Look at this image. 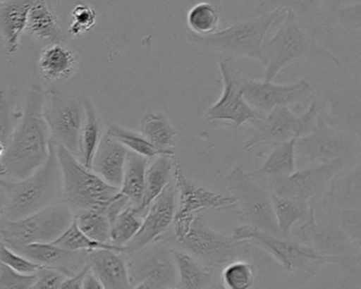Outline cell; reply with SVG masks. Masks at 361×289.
Instances as JSON below:
<instances>
[{
	"mask_svg": "<svg viewBox=\"0 0 361 289\" xmlns=\"http://www.w3.org/2000/svg\"><path fill=\"white\" fill-rule=\"evenodd\" d=\"M46 90L32 84L26 106L16 124L3 156L8 180H22L45 164L49 154V128L43 116Z\"/></svg>",
	"mask_w": 361,
	"mask_h": 289,
	"instance_id": "6da1fadb",
	"label": "cell"
},
{
	"mask_svg": "<svg viewBox=\"0 0 361 289\" xmlns=\"http://www.w3.org/2000/svg\"><path fill=\"white\" fill-rule=\"evenodd\" d=\"M7 197L5 217L18 219L63 202L62 175L56 143L50 140L49 154L43 166L22 180L0 178Z\"/></svg>",
	"mask_w": 361,
	"mask_h": 289,
	"instance_id": "7a4b0ae2",
	"label": "cell"
},
{
	"mask_svg": "<svg viewBox=\"0 0 361 289\" xmlns=\"http://www.w3.org/2000/svg\"><path fill=\"white\" fill-rule=\"evenodd\" d=\"M278 24L274 35L263 43L265 81H274L283 69L300 61H326L341 66L335 54L321 47L300 27L293 12H285Z\"/></svg>",
	"mask_w": 361,
	"mask_h": 289,
	"instance_id": "3957f363",
	"label": "cell"
},
{
	"mask_svg": "<svg viewBox=\"0 0 361 289\" xmlns=\"http://www.w3.org/2000/svg\"><path fill=\"white\" fill-rule=\"evenodd\" d=\"M284 10L276 9L255 18L238 20L212 35L188 33L191 45L208 52L240 56L264 65L263 43L270 29L280 22Z\"/></svg>",
	"mask_w": 361,
	"mask_h": 289,
	"instance_id": "277c9868",
	"label": "cell"
},
{
	"mask_svg": "<svg viewBox=\"0 0 361 289\" xmlns=\"http://www.w3.org/2000/svg\"><path fill=\"white\" fill-rule=\"evenodd\" d=\"M232 236L261 247L289 272H314L319 266L325 264L354 268L355 266L359 267L360 263V257L322 254L308 245L295 242L291 238L274 235L245 223L234 229Z\"/></svg>",
	"mask_w": 361,
	"mask_h": 289,
	"instance_id": "5b68a950",
	"label": "cell"
},
{
	"mask_svg": "<svg viewBox=\"0 0 361 289\" xmlns=\"http://www.w3.org/2000/svg\"><path fill=\"white\" fill-rule=\"evenodd\" d=\"M56 147L62 175L63 202L73 215L86 210L105 212L119 189L84 166L71 152L60 145Z\"/></svg>",
	"mask_w": 361,
	"mask_h": 289,
	"instance_id": "8992f818",
	"label": "cell"
},
{
	"mask_svg": "<svg viewBox=\"0 0 361 289\" xmlns=\"http://www.w3.org/2000/svg\"><path fill=\"white\" fill-rule=\"evenodd\" d=\"M360 159V139L331 125L317 116L314 128L295 142V166L308 168L340 158Z\"/></svg>",
	"mask_w": 361,
	"mask_h": 289,
	"instance_id": "52a82bcc",
	"label": "cell"
},
{
	"mask_svg": "<svg viewBox=\"0 0 361 289\" xmlns=\"http://www.w3.org/2000/svg\"><path fill=\"white\" fill-rule=\"evenodd\" d=\"M73 214L64 202L18 219H0V240L9 247L52 242L71 226Z\"/></svg>",
	"mask_w": 361,
	"mask_h": 289,
	"instance_id": "ba28073f",
	"label": "cell"
},
{
	"mask_svg": "<svg viewBox=\"0 0 361 289\" xmlns=\"http://www.w3.org/2000/svg\"><path fill=\"white\" fill-rule=\"evenodd\" d=\"M176 244L215 271L234 259H250L252 245L214 231L200 216L194 219L188 235Z\"/></svg>",
	"mask_w": 361,
	"mask_h": 289,
	"instance_id": "9c48e42d",
	"label": "cell"
},
{
	"mask_svg": "<svg viewBox=\"0 0 361 289\" xmlns=\"http://www.w3.org/2000/svg\"><path fill=\"white\" fill-rule=\"evenodd\" d=\"M230 195L235 199L236 214L245 225L281 235L272 208L271 193L255 181L243 166H235L226 178Z\"/></svg>",
	"mask_w": 361,
	"mask_h": 289,
	"instance_id": "30bf717a",
	"label": "cell"
},
{
	"mask_svg": "<svg viewBox=\"0 0 361 289\" xmlns=\"http://www.w3.org/2000/svg\"><path fill=\"white\" fill-rule=\"evenodd\" d=\"M172 179L178 200L172 225L174 230L173 238L176 242H181L188 235L196 213L207 209L223 210L232 208L235 204V199L231 195L215 193L190 180L176 160L174 161Z\"/></svg>",
	"mask_w": 361,
	"mask_h": 289,
	"instance_id": "8fae6325",
	"label": "cell"
},
{
	"mask_svg": "<svg viewBox=\"0 0 361 289\" xmlns=\"http://www.w3.org/2000/svg\"><path fill=\"white\" fill-rule=\"evenodd\" d=\"M43 116L51 140L77 157L80 134L85 119L84 98L56 88L46 90Z\"/></svg>",
	"mask_w": 361,
	"mask_h": 289,
	"instance_id": "7c38bea8",
	"label": "cell"
},
{
	"mask_svg": "<svg viewBox=\"0 0 361 289\" xmlns=\"http://www.w3.org/2000/svg\"><path fill=\"white\" fill-rule=\"evenodd\" d=\"M359 160L340 158L329 164L297 168L288 176L268 181V185L271 193L310 202L329 193L334 181L350 170L353 161Z\"/></svg>",
	"mask_w": 361,
	"mask_h": 289,
	"instance_id": "4fadbf2b",
	"label": "cell"
},
{
	"mask_svg": "<svg viewBox=\"0 0 361 289\" xmlns=\"http://www.w3.org/2000/svg\"><path fill=\"white\" fill-rule=\"evenodd\" d=\"M319 113L318 101H312L303 116H297L288 106L272 109L265 117L251 122L253 133L245 143V151H250L262 144H279L310 133Z\"/></svg>",
	"mask_w": 361,
	"mask_h": 289,
	"instance_id": "5bb4252c",
	"label": "cell"
},
{
	"mask_svg": "<svg viewBox=\"0 0 361 289\" xmlns=\"http://www.w3.org/2000/svg\"><path fill=\"white\" fill-rule=\"evenodd\" d=\"M219 66L223 90L221 98L206 111L204 117L207 121L229 122L236 128H240L261 117L243 97L240 88L242 73L234 69L229 60H221Z\"/></svg>",
	"mask_w": 361,
	"mask_h": 289,
	"instance_id": "9a60e30c",
	"label": "cell"
},
{
	"mask_svg": "<svg viewBox=\"0 0 361 289\" xmlns=\"http://www.w3.org/2000/svg\"><path fill=\"white\" fill-rule=\"evenodd\" d=\"M240 88L246 102L262 113L279 106H299L312 94V85L307 80L295 83L276 84L274 81L240 78Z\"/></svg>",
	"mask_w": 361,
	"mask_h": 289,
	"instance_id": "2e32d148",
	"label": "cell"
},
{
	"mask_svg": "<svg viewBox=\"0 0 361 289\" xmlns=\"http://www.w3.org/2000/svg\"><path fill=\"white\" fill-rule=\"evenodd\" d=\"M177 208V191L171 181L145 211L136 235L123 247V253L134 255L153 242L164 240L174 221Z\"/></svg>",
	"mask_w": 361,
	"mask_h": 289,
	"instance_id": "e0dca14e",
	"label": "cell"
},
{
	"mask_svg": "<svg viewBox=\"0 0 361 289\" xmlns=\"http://www.w3.org/2000/svg\"><path fill=\"white\" fill-rule=\"evenodd\" d=\"M300 232L303 240L307 242L306 245L322 254L360 257L359 242L353 240L342 228L335 223H331L327 227H319L314 208L300 228Z\"/></svg>",
	"mask_w": 361,
	"mask_h": 289,
	"instance_id": "ac0fdd59",
	"label": "cell"
},
{
	"mask_svg": "<svg viewBox=\"0 0 361 289\" xmlns=\"http://www.w3.org/2000/svg\"><path fill=\"white\" fill-rule=\"evenodd\" d=\"M30 261L46 267L54 268L66 274L73 276L88 264L90 251H71L58 246L54 242L24 245L11 247Z\"/></svg>",
	"mask_w": 361,
	"mask_h": 289,
	"instance_id": "d6986e66",
	"label": "cell"
},
{
	"mask_svg": "<svg viewBox=\"0 0 361 289\" xmlns=\"http://www.w3.org/2000/svg\"><path fill=\"white\" fill-rule=\"evenodd\" d=\"M88 264L103 288H132L128 265L120 251L109 248L90 251Z\"/></svg>",
	"mask_w": 361,
	"mask_h": 289,
	"instance_id": "ffe728a7",
	"label": "cell"
},
{
	"mask_svg": "<svg viewBox=\"0 0 361 289\" xmlns=\"http://www.w3.org/2000/svg\"><path fill=\"white\" fill-rule=\"evenodd\" d=\"M128 152L119 141L105 133L97 147L90 168L109 185L120 189Z\"/></svg>",
	"mask_w": 361,
	"mask_h": 289,
	"instance_id": "44dd1931",
	"label": "cell"
},
{
	"mask_svg": "<svg viewBox=\"0 0 361 289\" xmlns=\"http://www.w3.org/2000/svg\"><path fill=\"white\" fill-rule=\"evenodd\" d=\"M35 0H0V39L8 54L20 49V37Z\"/></svg>",
	"mask_w": 361,
	"mask_h": 289,
	"instance_id": "7402d4cb",
	"label": "cell"
},
{
	"mask_svg": "<svg viewBox=\"0 0 361 289\" xmlns=\"http://www.w3.org/2000/svg\"><path fill=\"white\" fill-rule=\"evenodd\" d=\"M176 266L178 283L176 288H223L219 276L215 270L202 265L197 259L185 250L169 249Z\"/></svg>",
	"mask_w": 361,
	"mask_h": 289,
	"instance_id": "603a6c76",
	"label": "cell"
},
{
	"mask_svg": "<svg viewBox=\"0 0 361 289\" xmlns=\"http://www.w3.org/2000/svg\"><path fill=\"white\" fill-rule=\"evenodd\" d=\"M25 31L33 39L47 45L62 44L65 41L64 31L50 0H35L29 11Z\"/></svg>",
	"mask_w": 361,
	"mask_h": 289,
	"instance_id": "cb8c5ba5",
	"label": "cell"
},
{
	"mask_svg": "<svg viewBox=\"0 0 361 289\" xmlns=\"http://www.w3.org/2000/svg\"><path fill=\"white\" fill-rule=\"evenodd\" d=\"M132 288H176L178 283L176 266L168 250L152 257L142 271L130 276Z\"/></svg>",
	"mask_w": 361,
	"mask_h": 289,
	"instance_id": "d4e9b609",
	"label": "cell"
},
{
	"mask_svg": "<svg viewBox=\"0 0 361 289\" xmlns=\"http://www.w3.org/2000/svg\"><path fill=\"white\" fill-rule=\"evenodd\" d=\"M78 68V58L73 50L62 44L47 45L39 60V70L49 82H64L73 77Z\"/></svg>",
	"mask_w": 361,
	"mask_h": 289,
	"instance_id": "484cf974",
	"label": "cell"
},
{
	"mask_svg": "<svg viewBox=\"0 0 361 289\" xmlns=\"http://www.w3.org/2000/svg\"><path fill=\"white\" fill-rule=\"evenodd\" d=\"M145 171V191L140 206L136 208L145 216V211L154 199L166 189L172 181L174 156L158 155L151 158Z\"/></svg>",
	"mask_w": 361,
	"mask_h": 289,
	"instance_id": "4316f807",
	"label": "cell"
},
{
	"mask_svg": "<svg viewBox=\"0 0 361 289\" xmlns=\"http://www.w3.org/2000/svg\"><path fill=\"white\" fill-rule=\"evenodd\" d=\"M298 138L274 144V151L268 155L261 168L250 173L253 178L274 179L288 176L297 170L295 166V142Z\"/></svg>",
	"mask_w": 361,
	"mask_h": 289,
	"instance_id": "83f0119b",
	"label": "cell"
},
{
	"mask_svg": "<svg viewBox=\"0 0 361 289\" xmlns=\"http://www.w3.org/2000/svg\"><path fill=\"white\" fill-rule=\"evenodd\" d=\"M271 202L279 231L284 238H290L293 226L304 223L314 209L306 200L284 197L274 193H271Z\"/></svg>",
	"mask_w": 361,
	"mask_h": 289,
	"instance_id": "f1b7e54d",
	"label": "cell"
},
{
	"mask_svg": "<svg viewBox=\"0 0 361 289\" xmlns=\"http://www.w3.org/2000/svg\"><path fill=\"white\" fill-rule=\"evenodd\" d=\"M149 158L128 152L124 166L123 178L120 185V193L128 198L133 207L138 208L145 191V171Z\"/></svg>",
	"mask_w": 361,
	"mask_h": 289,
	"instance_id": "f546056e",
	"label": "cell"
},
{
	"mask_svg": "<svg viewBox=\"0 0 361 289\" xmlns=\"http://www.w3.org/2000/svg\"><path fill=\"white\" fill-rule=\"evenodd\" d=\"M141 134L151 144L161 151L174 152L176 147L177 130L166 116L147 113L140 121Z\"/></svg>",
	"mask_w": 361,
	"mask_h": 289,
	"instance_id": "4dcf8cb0",
	"label": "cell"
},
{
	"mask_svg": "<svg viewBox=\"0 0 361 289\" xmlns=\"http://www.w3.org/2000/svg\"><path fill=\"white\" fill-rule=\"evenodd\" d=\"M84 104H85V119L80 134L79 152H78L77 158L84 166L90 168L92 158L102 138L103 132L101 130L100 120L92 103L84 99Z\"/></svg>",
	"mask_w": 361,
	"mask_h": 289,
	"instance_id": "1f68e13d",
	"label": "cell"
},
{
	"mask_svg": "<svg viewBox=\"0 0 361 289\" xmlns=\"http://www.w3.org/2000/svg\"><path fill=\"white\" fill-rule=\"evenodd\" d=\"M323 1L324 0H259V6L261 9L269 11L276 9L291 11L295 18L314 25L324 20Z\"/></svg>",
	"mask_w": 361,
	"mask_h": 289,
	"instance_id": "d6a6232c",
	"label": "cell"
},
{
	"mask_svg": "<svg viewBox=\"0 0 361 289\" xmlns=\"http://www.w3.org/2000/svg\"><path fill=\"white\" fill-rule=\"evenodd\" d=\"M331 101V111L329 119L331 125L344 130L360 139V119H359V101L353 102L350 98H338Z\"/></svg>",
	"mask_w": 361,
	"mask_h": 289,
	"instance_id": "836d02e7",
	"label": "cell"
},
{
	"mask_svg": "<svg viewBox=\"0 0 361 289\" xmlns=\"http://www.w3.org/2000/svg\"><path fill=\"white\" fill-rule=\"evenodd\" d=\"M106 133L109 136L119 141L128 151L145 156L149 159L158 155L174 156L175 154L174 152H166L157 149L151 144L141 133L134 132V130H128V128L118 125V124H111L107 128Z\"/></svg>",
	"mask_w": 361,
	"mask_h": 289,
	"instance_id": "e575fe53",
	"label": "cell"
},
{
	"mask_svg": "<svg viewBox=\"0 0 361 289\" xmlns=\"http://www.w3.org/2000/svg\"><path fill=\"white\" fill-rule=\"evenodd\" d=\"M143 216L132 204L126 207L111 221V242L123 248L136 235Z\"/></svg>",
	"mask_w": 361,
	"mask_h": 289,
	"instance_id": "d590c367",
	"label": "cell"
},
{
	"mask_svg": "<svg viewBox=\"0 0 361 289\" xmlns=\"http://www.w3.org/2000/svg\"><path fill=\"white\" fill-rule=\"evenodd\" d=\"M221 270L219 278L223 288L248 289L255 284L257 268L248 259H234Z\"/></svg>",
	"mask_w": 361,
	"mask_h": 289,
	"instance_id": "8d00e7d4",
	"label": "cell"
},
{
	"mask_svg": "<svg viewBox=\"0 0 361 289\" xmlns=\"http://www.w3.org/2000/svg\"><path fill=\"white\" fill-rule=\"evenodd\" d=\"M73 221L88 238L102 244H111V221L104 211H82L73 215Z\"/></svg>",
	"mask_w": 361,
	"mask_h": 289,
	"instance_id": "74e56055",
	"label": "cell"
},
{
	"mask_svg": "<svg viewBox=\"0 0 361 289\" xmlns=\"http://www.w3.org/2000/svg\"><path fill=\"white\" fill-rule=\"evenodd\" d=\"M221 22L216 8L208 1L194 5L187 14V25L191 33L209 35L217 31Z\"/></svg>",
	"mask_w": 361,
	"mask_h": 289,
	"instance_id": "f35d334b",
	"label": "cell"
},
{
	"mask_svg": "<svg viewBox=\"0 0 361 289\" xmlns=\"http://www.w3.org/2000/svg\"><path fill=\"white\" fill-rule=\"evenodd\" d=\"M54 244L71 251H92L97 249H115L123 253V248L111 244H102L88 238L73 221L68 228L54 240Z\"/></svg>",
	"mask_w": 361,
	"mask_h": 289,
	"instance_id": "ab89813d",
	"label": "cell"
},
{
	"mask_svg": "<svg viewBox=\"0 0 361 289\" xmlns=\"http://www.w3.org/2000/svg\"><path fill=\"white\" fill-rule=\"evenodd\" d=\"M23 111L16 107V94L0 90V141L7 145Z\"/></svg>",
	"mask_w": 361,
	"mask_h": 289,
	"instance_id": "60d3db41",
	"label": "cell"
},
{
	"mask_svg": "<svg viewBox=\"0 0 361 289\" xmlns=\"http://www.w3.org/2000/svg\"><path fill=\"white\" fill-rule=\"evenodd\" d=\"M0 264L9 266L16 271L26 274L35 273L37 269L41 268V265L27 259L1 240H0Z\"/></svg>",
	"mask_w": 361,
	"mask_h": 289,
	"instance_id": "b9f144b4",
	"label": "cell"
},
{
	"mask_svg": "<svg viewBox=\"0 0 361 289\" xmlns=\"http://www.w3.org/2000/svg\"><path fill=\"white\" fill-rule=\"evenodd\" d=\"M35 282V273H22L9 266L0 264V288L32 289Z\"/></svg>",
	"mask_w": 361,
	"mask_h": 289,
	"instance_id": "7bdbcfd3",
	"label": "cell"
},
{
	"mask_svg": "<svg viewBox=\"0 0 361 289\" xmlns=\"http://www.w3.org/2000/svg\"><path fill=\"white\" fill-rule=\"evenodd\" d=\"M71 28L69 33L73 37H79L84 32L90 31L96 25L97 12L87 5H78L71 13Z\"/></svg>",
	"mask_w": 361,
	"mask_h": 289,
	"instance_id": "ee69618b",
	"label": "cell"
},
{
	"mask_svg": "<svg viewBox=\"0 0 361 289\" xmlns=\"http://www.w3.org/2000/svg\"><path fill=\"white\" fill-rule=\"evenodd\" d=\"M67 278L66 274L54 268L41 266L35 272V282L32 289L54 288L59 289Z\"/></svg>",
	"mask_w": 361,
	"mask_h": 289,
	"instance_id": "f6af8a7d",
	"label": "cell"
},
{
	"mask_svg": "<svg viewBox=\"0 0 361 289\" xmlns=\"http://www.w3.org/2000/svg\"><path fill=\"white\" fill-rule=\"evenodd\" d=\"M90 269V264L84 266L80 271H78L77 273L73 274V276H67L65 278L64 282H63L62 286L61 288L63 289H82L83 288V282L84 278H85L86 273H87L88 270Z\"/></svg>",
	"mask_w": 361,
	"mask_h": 289,
	"instance_id": "bcb514c9",
	"label": "cell"
},
{
	"mask_svg": "<svg viewBox=\"0 0 361 289\" xmlns=\"http://www.w3.org/2000/svg\"><path fill=\"white\" fill-rule=\"evenodd\" d=\"M348 0H324L323 1V11H324V18L326 16L327 12L331 14V16L335 18L337 12L341 9L342 6L344 3H348Z\"/></svg>",
	"mask_w": 361,
	"mask_h": 289,
	"instance_id": "7dc6e473",
	"label": "cell"
},
{
	"mask_svg": "<svg viewBox=\"0 0 361 289\" xmlns=\"http://www.w3.org/2000/svg\"><path fill=\"white\" fill-rule=\"evenodd\" d=\"M83 288L87 289H101L103 288L102 284H101L99 278L94 276V272L92 270H88L86 273L85 278H84Z\"/></svg>",
	"mask_w": 361,
	"mask_h": 289,
	"instance_id": "c3c4849f",
	"label": "cell"
},
{
	"mask_svg": "<svg viewBox=\"0 0 361 289\" xmlns=\"http://www.w3.org/2000/svg\"><path fill=\"white\" fill-rule=\"evenodd\" d=\"M6 204H7V197L3 187H0V219L5 217Z\"/></svg>",
	"mask_w": 361,
	"mask_h": 289,
	"instance_id": "681fc988",
	"label": "cell"
}]
</instances>
